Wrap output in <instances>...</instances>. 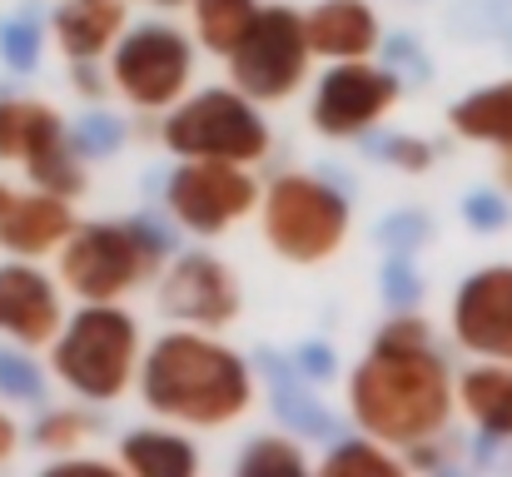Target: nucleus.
Here are the masks:
<instances>
[{
  "instance_id": "20",
  "label": "nucleus",
  "mask_w": 512,
  "mask_h": 477,
  "mask_svg": "<svg viewBox=\"0 0 512 477\" xmlns=\"http://www.w3.org/2000/svg\"><path fill=\"white\" fill-rule=\"evenodd\" d=\"M120 463L140 477H189L199 468L194 448L174 433H130L120 448Z\"/></svg>"
},
{
  "instance_id": "16",
  "label": "nucleus",
  "mask_w": 512,
  "mask_h": 477,
  "mask_svg": "<svg viewBox=\"0 0 512 477\" xmlns=\"http://www.w3.org/2000/svg\"><path fill=\"white\" fill-rule=\"evenodd\" d=\"M304 40H309V55L363 60L378 45V20H373V10L363 0H324L304 20Z\"/></svg>"
},
{
  "instance_id": "19",
  "label": "nucleus",
  "mask_w": 512,
  "mask_h": 477,
  "mask_svg": "<svg viewBox=\"0 0 512 477\" xmlns=\"http://www.w3.org/2000/svg\"><path fill=\"white\" fill-rule=\"evenodd\" d=\"M463 408L488 438H512V368H473L463 378Z\"/></svg>"
},
{
  "instance_id": "33",
  "label": "nucleus",
  "mask_w": 512,
  "mask_h": 477,
  "mask_svg": "<svg viewBox=\"0 0 512 477\" xmlns=\"http://www.w3.org/2000/svg\"><path fill=\"white\" fill-rule=\"evenodd\" d=\"M155 5H184V0H155Z\"/></svg>"
},
{
  "instance_id": "27",
  "label": "nucleus",
  "mask_w": 512,
  "mask_h": 477,
  "mask_svg": "<svg viewBox=\"0 0 512 477\" xmlns=\"http://www.w3.org/2000/svg\"><path fill=\"white\" fill-rule=\"evenodd\" d=\"M468 219H473L478 229H503V224H508V204L493 199V194H473V199H468Z\"/></svg>"
},
{
  "instance_id": "26",
  "label": "nucleus",
  "mask_w": 512,
  "mask_h": 477,
  "mask_svg": "<svg viewBox=\"0 0 512 477\" xmlns=\"http://www.w3.org/2000/svg\"><path fill=\"white\" fill-rule=\"evenodd\" d=\"M85 433H90V423L80 418V413H50L40 428H35V443L40 448H50V453H70V448H80L85 443Z\"/></svg>"
},
{
  "instance_id": "24",
  "label": "nucleus",
  "mask_w": 512,
  "mask_h": 477,
  "mask_svg": "<svg viewBox=\"0 0 512 477\" xmlns=\"http://www.w3.org/2000/svg\"><path fill=\"white\" fill-rule=\"evenodd\" d=\"M0 60L10 70H35L40 65V30H35V20H5L0 25Z\"/></svg>"
},
{
  "instance_id": "30",
  "label": "nucleus",
  "mask_w": 512,
  "mask_h": 477,
  "mask_svg": "<svg viewBox=\"0 0 512 477\" xmlns=\"http://www.w3.org/2000/svg\"><path fill=\"white\" fill-rule=\"evenodd\" d=\"M85 145H90V150H115V145H120V130H115V120H95V125L85 130Z\"/></svg>"
},
{
  "instance_id": "6",
  "label": "nucleus",
  "mask_w": 512,
  "mask_h": 477,
  "mask_svg": "<svg viewBox=\"0 0 512 477\" xmlns=\"http://www.w3.org/2000/svg\"><path fill=\"white\" fill-rule=\"evenodd\" d=\"M229 70H234L239 95L264 100V105L289 100L304 85V70H309L304 20L294 10H284V5L259 10L249 20V30L239 35V45L229 50Z\"/></svg>"
},
{
  "instance_id": "17",
  "label": "nucleus",
  "mask_w": 512,
  "mask_h": 477,
  "mask_svg": "<svg viewBox=\"0 0 512 477\" xmlns=\"http://www.w3.org/2000/svg\"><path fill=\"white\" fill-rule=\"evenodd\" d=\"M125 30V0H65L55 10V40L70 60H95L105 55Z\"/></svg>"
},
{
  "instance_id": "2",
  "label": "nucleus",
  "mask_w": 512,
  "mask_h": 477,
  "mask_svg": "<svg viewBox=\"0 0 512 477\" xmlns=\"http://www.w3.org/2000/svg\"><path fill=\"white\" fill-rule=\"evenodd\" d=\"M249 368L204 333H165L145 358V403L165 418L219 428L249 408Z\"/></svg>"
},
{
  "instance_id": "8",
  "label": "nucleus",
  "mask_w": 512,
  "mask_h": 477,
  "mask_svg": "<svg viewBox=\"0 0 512 477\" xmlns=\"http://www.w3.org/2000/svg\"><path fill=\"white\" fill-rule=\"evenodd\" d=\"M115 85L140 110H165L189 85V45L170 25H140L115 45Z\"/></svg>"
},
{
  "instance_id": "14",
  "label": "nucleus",
  "mask_w": 512,
  "mask_h": 477,
  "mask_svg": "<svg viewBox=\"0 0 512 477\" xmlns=\"http://www.w3.org/2000/svg\"><path fill=\"white\" fill-rule=\"evenodd\" d=\"M60 328H65V314H60L55 284L25 259L0 264V333L15 338L20 348H45Z\"/></svg>"
},
{
  "instance_id": "22",
  "label": "nucleus",
  "mask_w": 512,
  "mask_h": 477,
  "mask_svg": "<svg viewBox=\"0 0 512 477\" xmlns=\"http://www.w3.org/2000/svg\"><path fill=\"white\" fill-rule=\"evenodd\" d=\"M239 473L244 477H274V473L294 477V473H304V453L289 448L284 438H264V443H254V448L239 458Z\"/></svg>"
},
{
  "instance_id": "21",
  "label": "nucleus",
  "mask_w": 512,
  "mask_h": 477,
  "mask_svg": "<svg viewBox=\"0 0 512 477\" xmlns=\"http://www.w3.org/2000/svg\"><path fill=\"white\" fill-rule=\"evenodd\" d=\"M259 15L254 0H194V25H199V40L214 50V55H229L239 45V35L249 30V20Z\"/></svg>"
},
{
  "instance_id": "32",
  "label": "nucleus",
  "mask_w": 512,
  "mask_h": 477,
  "mask_svg": "<svg viewBox=\"0 0 512 477\" xmlns=\"http://www.w3.org/2000/svg\"><path fill=\"white\" fill-rule=\"evenodd\" d=\"M15 443H20V428L0 413V463H10V453H15Z\"/></svg>"
},
{
  "instance_id": "5",
  "label": "nucleus",
  "mask_w": 512,
  "mask_h": 477,
  "mask_svg": "<svg viewBox=\"0 0 512 477\" xmlns=\"http://www.w3.org/2000/svg\"><path fill=\"white\" fill-rule=\"evenodd\" d=\"M264 234L294 264H324L348 239V204L309 174H284L264 194Z\"/></svg>"
},
{
  "instance_id": "15",
  "label": "nucleus",
  "mask_w": 512,
  "mask_h": 477,
  "mask_svg": "<svg viewBox=\"0 0 512 477\" xmlns=\"http://www.w3.org/2000/svg\"><path fill=\"white\" fill-rule=\"evenodd\" d=\"M70 229H75L70 199L45 194V189L10 194L5 209H0V249H10L15 259H40V254L60 249Z\"/></svg>"
},
{
  "instance_id": "28",
  "label": "nucleus",
  "mask_w": 512,
  "mask_h": 477,
  "mask_svg": "<svg viewBox=\"0 0 512 477\" xmlns=\"http://www.w3.org/2000/svg\"><path fill=\"white\" fill-rule=\"evenodd\" d=\"M383 155L393 159V164H403V169H428V164H433V150H428L423 140H388Z\"/></svg>"
},
{
  "instance_id": "1",
  "label": "nucleus",
  "mask_w": 512,
  "mask_h": 477,
  "mask_svg": "<svg viewBox=\"0 0 512 477\" xmlns=\"http://www.w3.org/2000/svg\"><path fill=\"white\" fill-rule=\"evenodd\" d=\"M353 418L378 443H428L453 413V383L423 318H393L348 383Z\"/></svg>"
},
{
  "instance_id": "9",
  "label": "nucleus",
  "mask_w": 512,
  "mask_h": 477,
  "mask_svg": "<svg viewBox=\"0 0 512 477\" xmlns=\"http://www.w3.org/2000/svg\"><path fill=\"white\" fill-rule=\"evenodd\" d=\"M259 204L254 179L224 159H194L170 179V209L194 234H219Z\"/></svg>"
},
{
  "instance_id": "18",
  "label": "nucleus",
  "mask_w": 512,
  "mask_h": 477,
  "mask_svg": "<svg viewBox=\"0 0 512 477\" xmlns=\"http://www.w3.org/2000/svg\"><path fill=\"white\" fill-rule=\"evenodd\" d=\"M448 120H453V130H458L463 140H483V145H498V150H503L498 174H503V184L512 189V80L468 95L463 105H453Z\"/></svg>"
},
{
  "instance_id": "29",
  "label": "nucleus",
  "mask_w": 512,
  "mask_h": 477,
  "mask_svg": "<svg viewBox=\"0 0 512 477\" xmlns=\"http://www.w3.org/2000/svg\"><path fill=\"white\" fill-rule=\"evenodd\" d=\"M299 368L314 373V378H334V353H329L324 343H304V348H299Z\"/></svg>"
},
{
  "instance_id": "25",
  "label": "nucleus",
  "mask_w": 512,
  "mask_h": 477,
  "mask_svg": "<svg viewBox=\"0 0 512 477\" xmlns=\"http://www.w3.org/2000/svg\"><path fill=\"white\" fill-rule=\"evenodd\" d=\"M0 393H5V398L35 403V398H45V378H40V368H35L25 353L0 348Z\"/></svg>"
},
{
  "instance_id": "3",
  "label": "nucleus",
  "mask_w": 512,
  "mask_h": 477,
  "mask_svg": "<svg viewBox=\"0 0 512 477\" xmlns=\"http://www.w3.org/2000/svg\"><path fill=\"white\" fill-rule=\"evenodd\" d=\"M170 239L155 224H80L65 234L60 279L85 304H115L160 274Z\"/></svg>"
},
{
  "instance_id": "13",
  "label": "nucleus",
  "mask_w": 512,
  "mask_h": 477,
  "mask_svg": "<svg viewBox=\"0 0 512 477\" xmlns=\"http://www.w3.org/2000/svg\"><path fill=\"white\" fill-rule=\"evenodd\" d=\"M15 159L25 164V174L35 179V189L45 194H60V199H75L85 189V169L65 140V125L50 105L40 100H25L20 110V140H15Z\"/></svg>"
},
{
  "instance_id": "31",
  "label": "nucleus",
  "mask_w": 512,
  "mask_h": 477,
  "mask_svg": "<svg viewBox=\"0 0 512 477\" xmlns=\"http://www.w3.org/2000/svg\"><path fill=\"white\" fill-rule=\"evenodd\" d=\"M388 294H393V299H398V304H403V299H413V294H418V284H413V274H408V269H403V264H398V269H388Z\"/></svg>"
},
{
  "instance_id": "4",
  "label": "nucleus",
  "mask_w": 512,
  "mask_h": 477,
  "mask_svg": "<svg viewBox=\"0 0 512 477\" xmlns=\"http://www.w3.org/2000/svg\"><path fill=\"white\" fill-rule=\"evenodd\" d=\"M55 343V373L85 393V398H120L135 378V348H140V333H135V318L115 304H90L85 314L70 318L65 333L50 338Z\"/></svg>"
},
{
  "instance_id": "7",
  "label": "nucleus",
  "mask_w": 512,
  "mask_h": 477,
  "mask_svg": "<svg viewBox=\"0 0 512 477\" xmlns=\"http://www.w3.org/2000/svg\"><path fill=\"white\" fill-rule=\"evenodd\" d=\"M165 145L184 159H224V164H249L269 150V130L254 115L249 95L234 90H204L184 110H174L165 125Z\"/></svg>"
},
{
  "instance_id": "12",
  "label": "nucleus",
  "mask_w": 512,
  "mask_h": 477,
  "mask_svg": "<svg viewBox=\"0 0 512 477\" xmlns=\"http://www.w3.org/2000/svg\"><path fill=\"white\" fill-rule=\"evenodd\" d=\"M160 304H165L170 318H184L194 328H224L239 314V284H234V274L219 259L189 254L165 274Z\"/></svg>"
},
{
  "instance_id": "10",
  "label": "nucleus",
  "mask_w": 512,
  "mask_h": 477,
  "mask_svg": "<svg viewBox=\"0 0 512 477\" xmlns=\"http://www.w3.org/2000/svg\"><path fill=\"white\" fill-rule=\"evenodd\" d=\"M398 100V80L388 70H373V65H358V60H343L324 75L319 85V100H314V125L319 135L329 140H348V135H363L378 115H388Z\"/></svg>"
},
{
  "instance_id": "23",
  "label": "nucleus",
  "mask_w": 512,
  "mask_h": 477,
  "mask_svg": "<svg viewBox=\"0 0 512 477\" xmlns=\"http://www.w3.org/2000/svg\"><path fill=\"white\" fill-rule=\"evenodd\" d=\"M324 473L329 477H348V473H383V477H398L403 473V463L398 458H388L383 448H373V443H348V448H334L329 458H324Z\"/></svg>"
},
{
  "instance_id": "11",
  "label": "nucleus",
  "mask_w": 512,
  "mask_h": 477,
  "mask_svg": "<svg viewBox=\"0 0 512 477\" xmlns=\"http://www.w3.org/2000/svg\"><path fill=\"white\" fill-rule=\"evenodd\" d=\"M453 328H458L463 348L512 363V264L483 269L463 284V294L453 304Z\"/></svg>"
}]
</instances>
